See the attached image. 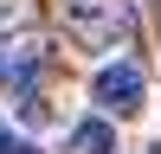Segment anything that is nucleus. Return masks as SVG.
<instances>
[{"instance_id":"obj_1","label":"nucleus","mask_w":161,"mask_h":154,"mask_svg":"<svg viewBox=\"0 0 161 154\" xmlns=\"http://www.w3.org/2000/svg\"><path fill=\"white\" fill-rule=\"evenodd\" d=\"M58 19H64V32H71L77 45H90V51L129 45V32H136L129 0H58Z\"/></svg>"},{"instance_id":"obj_2","label":"nucleus","mask_w":161,"mask_h":154,"mask_svg":"<svg viewBox=\"0 0 161 154\" xmlns=\"http://www.w3.org/2000/svg\"><path fill=\"white\" fill-rule=\"evenodd\" d=\"M90 109L116 116V122H129V116L148 109V71H142V58H110L90 71Z\"/></svg>"},{"instance_id":"obj_3","label":"nucleus","mask_w":161,"mask_h":154,"mask_svg":"<svg viewBox=\"0 0 161 154\" xmlns=\"http://www.w3.org/2000/svg\"><path fill=\"white\" fill-rule=\"evenodd\" d=\"M45 64H52V45L39 32L0 38V90H32V77H45Z\"/></svg>"},{"instance_id":"obj_4","label":"nucleus","mask_w":161,"mask_h":154,"mask_svg":"<svg viewBox=\"0 0 161 154\" xmlns=\"http://www.w3.org/2000/svg\"><path fill=\"white\" fill-rule=\"evenodd\" d=\"M64 154H116V116H84L64 128Z\"/></svg>"},{"instance_id":"obj_5","label":"nucleus","mask_w":161,"mask_h":154,"mask_svg":"<svg viewBox=\"0 0 161 154\" xmlns=\"http://www.w3.org/2000/svg\"><path fill=\"white\" fill-rule=\"evenodd\" d=\"M0 154H39V148H32V141H26V135H19V128H13V122H7V116H0Z\"/></svg>"},{"instance_id":"obj_6","label":"nucleus","mask_w":161,"mask_h":154,"mask_svg":"<svg viewBox=\"0 0 161 154\" xmlns=\"http://www.w3.org/2000/svg\"><path fill=\"white\" fill-rule=\"evenodd\" d=\"M19 13H26V0H0V26H13Z\"/></svg>"},{"instance_id":"obj_7","label":"nucleus","mask_w":161,"mask_h":154,"mask_svg":"<svg viewBox=\"0 0 161 154\" xmlns=\"http://www.w3.org/2000/svg\"><path fill=\"white\" fill-rule=\"evenodd\" d=\"M136 154H161V141H148V148H136Z\"/></svg>"}]
</instances>
